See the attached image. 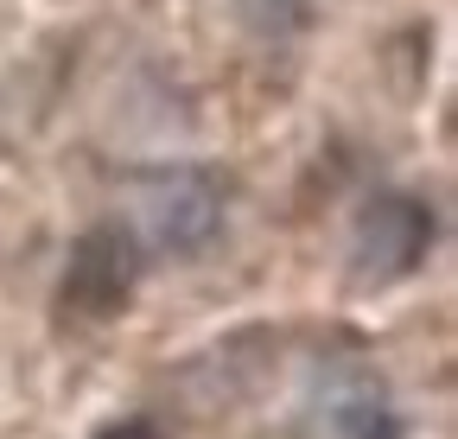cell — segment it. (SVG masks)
Wrapping results in <instances>:
<instances>
[{
	"label": "cell",
	"mask_w": 458,
	"mask_h": 439,
	"mask_svg": "<svg viewBox=\"0 0 458 439\" xmlns=\"http://www.w3.org/2000/svg\"><path fill=\"white\" fill-rule=\"evenodd\" d=\"M223 210L229 191L216 173L204 166H159V173H134L128 185V236L140 242V255H172L191 261L223 236Z\"/></svg>",
	"instance_id": "obj_1"
},
{
	"label": "cell",
	"mask_w": 458,
	"mask_h": 439,
	"mask_svg": "<svg viewBox=\"0 0 458 439\" xmlns=\"http://www.w3.org/2000/svg\"><path fill=\"white\" fill-rule=\"evenodd\" d=\"M293 426H300V439H401L388 382L351 350H331L312 363Z\"/></svg>",
	"instance_id": "obj_2"
},
{
	"label": "cell",
	"mask_w": 458,
	"mask_h": 439,
	"mask_svg": "<svg viewBox=\"0 0 458 439\" xmlns=\"http://www.w3.org/2000/svg\"><path fill=\"white\" fill-rule=\"evenodd\" d=\"M433 242V210L414 191H376L363 198L357 224H351V281L357 287H388L401 274H414Z\"/></svg>",
	"instance_id": "obj_3"
},
{
	"label": "cell",
	"mask_w": 458,
	"mask_h": 439,
	"mask_svg": "<svg viewBox=\"0 0 458 439\" xmlns=\"http://www.w3.org/2000/svg\"><path fill=\"white\" fill-rule=\"evenodd\" d=\"M134 274H140V242L128 236V224H102L77 242V255L64 267V306L77 318H108L128 300Z\"/></svg>",
	"instance_id": "obj_4"
},
{
	"label": "cell",
	"mask_w": 458,
	"mask_h": 439,
	"mask_svg": "<svg viewBox=\"0 0 458 439\" xmlns=\"http://www.w3.org/2000/svg\"><path fill=\"white\" fill-rule=\"evenodd\" d=\"M255 38H293L306 26V0H229Z\"/></svg>",
	"instance_id": "obj_5"
},
{
	"label": "cell",
	"mask_w": 458,
	"mask_h": 439,
	"mask_svg": "<svg viewBox=\"0 0 458 439\" xmlns=\"http://www.w3.org/2000/svg\"><path fill=\"white\" fill-rule=\"evenodd\" d=\"M89 439H172V426H165L159 414H128V420H108V426L89 433Z\"/></svg>",
	"instance_id": "obj_6"
}]
</instances>
